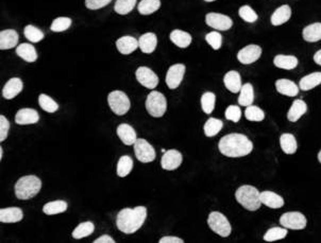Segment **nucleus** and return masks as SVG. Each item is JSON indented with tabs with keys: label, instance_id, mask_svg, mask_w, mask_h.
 Masks as SVG:
<instances>
[{
	"label": "nucleus",
	"instance_id": "1",
	"mask_svg": "<svg viewBox=\"0 0 321 243\" xmlns=\"http://www.w3.org/2000/svg\"><path fill=\"white\" fill-rule=\"evenodd\" d=\"M218 149L225 156L242 157L252 152L253 144L247 136L233 133L226 135L220 139L219 144H218Z\"/></svg>",
	"mask_w": 321,
	"mask_h": 243
},
{
	"label": "nucleus",
	"instance_id": "2",
	"mask_svg": "<svg viewBox=\"0 0 321 243\" xmlns=\"http://www.w3.org/2000/svg\"><path fill=\"white\" fill-rule=\"evenodd\" d=\"M147 218V209L144 206L121 209L116 218V225L120 232L133 234L143 226Z\"/></svg>",
	"mask_w": 321,
	"mask_h": 243
},
{
	"label": "nucleus",
	"instance_id": "3",
	"mask_svg": "<svg viewBox=\"0 0 321 243\" xmlns=\"http://www.w3.org/2000/svg\"><path fill=\"white\" fill-rule=\"evenodd\" d=\"M236 201L240 205L250 211H255L261 207V193L253 186H240L235 193Z\"/></svg>",
	"mask_w": 321,
	"mask_h": 243
},
{
	"label": "nucleus",
	"instance_id": "4",
	"mask_svg": "<svg viewBox=\"0 0 321 243\" xmlns=\"http://www.w3.org/2000/svg\"><path fill=\"white\" fill-rule=\"evenodd\" d=\"M42 182L35 175L22 176L15 184V195L19 200H29L41 191Z\"/></svg>",
	"mask_w": 321,
	"mask_h": 243
},
{
	"label": "nucleus",
	"instance_id": "5",
	"mask_svg": "<svg viewBox=\"0 0 321 243\" xmlns=\"http://www.w3.org/2000/svg\"><path fill=\"white\" fill-rule=\"evenodd\" d=\"M146 110L152 117H162L167 110L165 96L160 92H151L146 99Z\"/></svg>",
	"mask_w": 321,
	"mask_h": 243
},
{
	"label": "nucleus",
	"instance_id": "6",
	"mask_svg": "<svg viewBox=\"0 0 321 243\" xmlns=\"http://www.w3.org/2000/svg\"><path fill=\"white\" fill-rule=\"evenodd\" d=\"M208 224L214 233L221 237H228L230 236L231 232H232V228H231L229 220L221 212L218 211L211 212L208 218Z\"/></svg>",
	"mask_w": 321,
	"mask_h": 243
},
{
	"label": "nucleus",
	"instance_id": "7",
	"mask_svg": "<svg viewBox=\"0 0 321 243\" xmlns=\"http://www.w3.org/2000/svg\"><path fill=\"white\" fill-rule=\"evenodd\" d=\"M108 103L113 113L118 115V116H122V115L127 114L131 106L129 98L120 91H114L109 94Z\"/></svg>",
	"mask_w": 321,
	"mask_h": 243
},
{
	"label": "nucleus",
	"instance_id": "8",
	"mask_svg": "<svg viewBox=\"0 0 321 243\" xmlns=\"http://www.w3.org/2000/svg\"><path fill=\"white\" fill-rule=\"evenodd\" d=\"M306 218L305 215L299 211H289L281 215L280 224L292 231H301L306 227Z\"/></svg>",
	"mask_w": 321,
	"mask_h": 243
},
{
	"label": "nucleus",
	"instance_id": "9",
	"mask_svg": "<svg viewBox=\"0 0 321 243\" xmlns=\"http://www.w3.org/2000/svg\"><path fill=\"white\" fill-rule=\"evenodd\" d=\"M134 153L140 163H151L156 158V151L147 140L139 138L134 144Z\"/></svg>",
	"mask_w": 321,
	"mask_h": 243
},
{
	"label": "nucleus",
	"instance_id": "10",
	"mask_svg": "<svg viewBox=\"0 0 321 243\" xmlns=\"http://www.w3.org/2000/svg\"><path fill=\"white\" fill-rule=\"evenodd\" d=\"M205 22L209 27L219 31H227L233 25L232 19L227 15L219 14V13H209L205 16Z\"/></svg>",
	"mask_w": 321,
	"mask_h": 243
},
{
	"label": "nucleus",
	"instance_id": "11",
	"mask_svg": "<svg viewBox=\"0 0 321 243\" xmlns=\"http://www.w3.org/2000/svg\"><path fill=\"white\" fill-rule=\"evenodd\" d=\"M262 56V48L258 45H248L240 49L237 53V60L243 65H250V64L258 61Z\"/></svg>",
	"mask_w": 321,
	"mask_h": 243
},
{
	"label": "nucleus",
	"instance_id": "12",
	"mask_svg": "<svg viewBox=\"0 0 321 243\" xmlns=\"http://www.w3.org/2000/svg\"><path fill=\"white\" fill-rule=\"evenodd\" d=\"M136 80L148 89H155L159 84L158 75L148 67H139L135 71Z\"/></svg>",
	"mask_w": 321,
	"mask_h": 243
},
{
	"label": "nucleus",
	"instance_id": "13",
	"mask_svg": "<svg viewBox=\"0 0 321 243\" xmlns=\"http://www.w3.org/2000/svg\"><path fill=\"white\" fill-rule=\"evenodd\" d=\"M185 74V66L183 64H175L166 73V84L170 89H175L181 84Z\"/></svg>",
	"mask_w": 321,
	"mask_h": 243
},
{
	"label": "nucleus",
	"instance_id": "14",
	"mask_svg": "<svg viewBox=\"0 0 321 243\" xmlns=\"http://www.w3.org/2000/svg\"><path fill=\"white\" fill-rule=\"evenodd\" d=\"M182 154L177 150H168L164 153L161 159V166L164 170L172 171L180 167L182 164Z\"/></svg>",
	"mask_w": 321,
	"mask_h": 243
},
{
	"label": "nucleus",
	"instance_id": "15",
	"mask_svg": "<svg viewBox=\"0 0 321 243\" xmlns=\"http://www.w3.org/2000/svg\"><path fill=\"white\" fill-rule=\"evenodd\" d=\"M40 120V115L33 109H21L15 115V122L20 125L34 124Z\"/></svg>",
	"mask_w": 321,
	"mask_h": 243
},
{
	"label": "nucleus",
	"instance_id": "16",
	"mask_svg": "<svg viewBox=\"0 0 321 243\" xmlns=\"http://www.w3.org/2000/svg\"><path fill=\"white\" fill-rule=\"evenodd\" d=\"M224 83L228 91L233 94H237L240 92V88L242 86L241 84V78L239 72L235 70L228 71L224 76Z\"/></svg>",
	"mask_w": 321,
	"mask_h": 243
},
{
	"label": "nucleus",
	"instance_id": "17",
	"mask_svg": "<svg viewBox=\"0 0 321 243\" xmlns=\"http://www.w3.org/2000/svg\"><path fill=\"white\" fill-rule=\"evenodd\" d=\"M277 92L283 96L296 97L299 94V87L296 83L287 79H279L276 81Z\"/></svg>",
	"mask_w": 321,
	"mask_h": 243
},
{
	"label": "nucleus",
	"instance_id": "18",
	"mask_svg": "<svg viewBox=\"0 0 321 243\" xmlns=\"http://www.w3.org/2000/svg\"><path fill=\"white\" fill-rule=\"evenodd\" d=\"M261 202L265 206L278 209L284 206V199L273 191H263L261 193Z\"/></svg>",
	"mask_w": 321,
	"mask_h": 243
},
{
	"label": "nucleus",
	"instance_id": "19",
	"mask_svg": "<svg viewBox=\"0 0 321 243\" xmlns=\"http://www.w3.org/2000/svg\"><path fill=\"white\" fill-rule=\"evenodd\" d=\"M23 212L19 207H8L0 209V222L3 223H16L21 221Z\"/></svg>",
	"mask_w": 321,
	"mask_h": 243
},
{
	"label": "nucleus",
	"instance_id": "20",
	"mask_svg": "<svg viewBox=\"0 0 321 243\" xmlns=\"http://www.w3.org/2000/svg\"><path fill=\"white\" fill-rule=\"evenodd\" d=\"M22 87L23 83L19 78H12L6 83L3 89V96L5 99L11 100L22 91Z\"/></svg>",
	"mask_w": 321,
	"mask_h": 243
},
{
	"label": "nucleus",
	"instance_id": "21",
	"mask_svg": "<svg viewBox=\"0 0 321 243\" xmlns=\"http://www.w3.org/2000/svg\"><path fill=\"white\" fill-rule=\"evenodd\" d=\"M18 43V33L13 30L8 29L0 32V49L9 50L14 48Z\"/></svg>",
	"mask_w": 321,
	"mask_h": 243
},
{
	"label": "nucleus",
	"instance_id": "22",
	"mask_svg": "<svg viewBox=\"0 0 321 243\" xmlns=\"http://www.w3.org/2000/svg\"><path fill=\"white\" fill-rule=\"evenodd\" d=\"M116 47L121 55H131L137 49L138 41L133 36H122L117 40Z\"/></svg>",
	"mask_w": 321,
	"mask_h": 243
},
{
	"label": "nucleus",
	"instance_id": "23",
	"mask_svg": "<svg viewBox=\"0 0 321 243\" xmlns=\"http://www.w3.org/2000/svg\"><path fill=\"white\" fill-rule=\"evenodd\" d=\"M158 45V37L155 33H145L139 37L138 47L144 53H152Z\"/></svg>",
	"mask_w": 321,
	"mask_h": 243
},
{
	"label": "nucleus",
	"instance_id": "24",
	"mask_svg": "<svg viewBox=\"0 0 321 243\" xmlns=\"http://www.w3.org/2000/svg\"><path fill=\"white\" fill-rule=\"evenodd\" d=\"M117 135L126 146H132L135 144V142L137 140L136 132L134 131L133 127L129 124H126V123L118 125Z\"/></svg>",
	"mask_w": 321,
	"mask_h": 243
},
{
	"label": "nucleus",
	"instance_id": "25",
	"mask_svg": "<svg viewBox=\"0 0 321 243\" xmlns=\"http://www.w3.org/2000/svg\"><path fill=\"white\" fill-rule=\"evenodd\" d=\"M307 111V105L301 99L294 100L287 113V119L290 122L298 121Z\"/></svg>",
	"mask_w": 321,
	"mask_h": 243
},
{
	"label": "nucleus",
	"instance_id": "26",
	"mask_svg": "<svg viewBox=\"0 0 321 243\" xmlns=\"http://www.w3.org/2000/svg\"><path fill=\"white\" fill-rule=\"evenodd\" d=\"M291 16V9L289 6L287 5H283L279 7L274 13L270 17V21L274 25L278 27V25L283 24L285 22H287L290 19Z\"/></svg>",
	"mask_w": 321,
	"mask_h": 243
},
{
	"label": "nucleus",
	"instance_id": "27",
	"mask_svg": "<svg viewBox=\"0 0 321 243\" xmlns=\"http://www.w3.org/2000/svg\"><path fill=\"white\" fill-rule=\"evenodd\" d=\"M274 64L280 69L291 70L298 66V59L293 56L278 55L274 59Z\"/></svg>",
	"mask_w": 321,
	"mask_h": 243
},
{
	"label": "nucleus",
	"instance_id": "28",
	"mask_svg": "<svg viewBox=\"0 0 321 243\" xmlns=\"http://www.w3.org/2000/svg\"><path fill=\"white\" fill-rule=\"evenodd\" d=\"M302 36L307 43H316L321 41V22L306 25L302 31Z\"/></svg>",
	"mask_w": 321,
	"mask_h": 243
},
{
	"label": "nucleus",
	"instance_id": "29",
	"mask_svg": "<svg viewBox=\"0 0 321 243\" xmlns=\"http://www.w3.org/2000/svg\"><path fill=\"white\" fill-rule=\"evenodd\" d=\"M280 146L285 154H293L298 149L296 137L289 133H284L280 136Z\"/></svg>",
	"mask_w": 321,
	"mask_h": 243
},
{
	"label": "nucleus",
	"instance_id": "30",
	"mask_svg": "<svg viewBox=\"0 0 321 243\" xmlns=\"http://www.w3.org/2000/svg\"><path fill=\"white\" fill-rule=\"evenodd\" d=\"M321 84V72H313L307 74L300 80L299 82V88L303 92L311 91V89L317 87Z\"/></svg>",
	"mask_w": 321,
	"mask_h": 243
},
{
	"label": "nucleus",
	"instance_id": "31",
	"mask_svg": "<svg viewBox=\"0 0 321 243\" xmlns=\"http://www.w3.org/2000/svg\"><path fill=\"white\" fill-rule=\"evenodd\" d=\"M16 55L23 61L33 63L37 60V53L34 46L31 44H21L16 48Z\"/></svg>",
	"mask_w": 321,
	"mask_h": 243
},
{
	"label": "nucleus",
	"instance_id": "32",
	"mask_svg": "<svg viewBox=\"0 0 321 243\" xmlns=\"http://www.w3.org/2000/svg\"><path fill=\"white\" fill-rule=\"evenodd\" d=\"M254 101V91L253 86L250 83L243 84L240 88L239 97H238V103L241 106H249L252 105Z\"/></svg>",
	"mask_w": 321,
	"mask_h": 243
},
{
	"label": "nucleus",
	"instance_id": "33",
	"mask_svg": "<svg viewBox=\"0 0 321 243\" xmlns=\"http://www.w3.org/2000/svg\"><path fill=\"white\" fill-rule=\"evenodd\" d=\"M170 41L179 48H187L191 43V35L182 30H174L170 33Z\"/></svg>",
	"mask_w": 321,
	"mask_h": 243
},
{
	"label": "nucleus",
	"instance_id": "34",
	"mask_svg": "<svg viewBox=\"0 0 321 243\" xmlns=\"http://www.w3.org/2000/svg\"><path fill=\"white\" fill-rule=\"evenodd\" d=\"M161 7V0H142L138 4L137 10L139 14L150 15L152 13L157 12Z\"/></svg>",
	"mask_w": 321,
	"mask_h": 243
},
{
	"label": "nucleus",
	"instance_id": "35",
	"mask_svg": "<svg viewBox=\"0 0 321 243\" xmlns=\"http://www.w3.org/2000/svg\"><path fill=\"white\" fill-rule=\"evenodd\" d=\"M224 126V122L219 119L216 118H210L208 119V121L204 123V134L205 136L208 137H214L216 136L218 133H219Z\"/></svg>",
	"mask_w": 321,
	"mask_h": 243
},
{
	"label": "nucleus",
	"instance_id": "36",
	"mask_svg": "<svg viewBox=\"0 0 321 243\" xmlns=\"http://www.w3.org/2000/svg\"><path fill=\"white\" fill-rule=\"evenodd\" d=\"M66 209H67V203L65 201L49 202L45 204L43 207V211L48 215L62 213L64 211H66Z\"/></svg>",
	"mask_w": 321,
	"mask_h": 243
},
{
	"label": "nucleus",
	"instance_id": "37",
	"mask_svg": "<svg viewBox=\"0 0 321 243\" xmlns=\"http://www.w3.org/2000/svg\"><path fill=\"white\" fill-rule=\"evenodd\" d=\"M94 231H95V225L92 222H89V221L83 222L73 229L72 237L75 239H82L89 235H92Z\"/></svg>",
	"mask_w": 321,
	"mask_h": 243
},
{
	"label": "nucleus",
	"instance_id": "38",
	"mask_svg": "<svg viewBox=\"0 0 321 243\" xmlns=\"http://www.w3.org/2000/svg\"><path fill=\"white\" fill-rule=\"evenodd\" d=\"M287 236V228L285 227H271L264 235L263 239L267 242H274L284 239Z\"/></svg>",
	"mask_w": 321,
	"mask_h": 243
},
{
	"label": "nucleus",
	"instance_id": "39",
	"mask_svg": "<svg viewBox=\"0 0 321 243\" xmlns=\"http://www.w3.org/2000/svg\"><path fill=\"white\" fill-rule=\"evenodd\" d=\"M133 168V160L130 156L124 155L119 158L117 164V175L120 177H126L128 174H130Z\"/></svg>",
	"mask_w": 321,
	"mask_h": 243
},
{
	"label": "nucleus",
	"instance_id": "40",
	"mask_svg": "<svg viewBox=\"0 0 321 243\" xmlns=\"http://www.w3.org/2000/svg\"><path fill=\"white\" fill-rule=\"evenodd\" d=\"M23 34H24V37L27 38V40L31 43L41 42L45 36L43 31H41L38 28L34 27V25H32V24L26 25L24 29H23Z\"/></svg>",
	"mask_w": 321,
	"mask_h": 243
},
{
	"label": "nucleus",
	"instance_id": "41",
	"mask_svg": "<svg viewBox=\"0 0 321 243\" xmlns=\"http://www.w3.org/2000/svg\"><path fill=\"white\" fill-rule=\"evenodd\" d=\"M38 104H40V106L47 113L53 114L59 110V104L53 98L45 94H42L38 97Z\"/></svg>",
	"mask_w": 321,
	"mask_h": 243
},
{
	"label": "nucleus",
	"instance_id": "42",
	"mask_svg": "<svg viewBox=\"0 0 321 243\" xmlns=\"http://www.w3.org/2000/svg\"><path fill=\"white\" fill-rule=\"evenodd\" d=\"M135 5L136 0H117V2L115 3L114 10L117 14L126 15L129 14V13L134 9Z\"/></svg>",
	"mask_w": 321,
	"mask_h": 243
},
{
	"label": "nucleus",
	"instance_id": "43",
	"mask_svg": "<svg viewBox=\"0 0 321 243\" xmlns=\"http://www.w3.org/2000/svg\"><path fill=\"white\" fill-rule=\"evenodd\" d=\"M215 102H216V96L215 94L211 93V92H207L204 93L201 97V106H202V111L210 115L214 109H215Z\"/></svg>",
	"mask_w": 321,
	"mask_h": 243
},
{
	"label": "nucleus",
	"instance_id": "44",
	"mask_svg": "<svg viewBox=\"0 0 321 243\" xmlns=\"http://www.w3.org/2000/svg\"><path fill=\"white\" fill-rule=\"evenodd\" d=\"M245 116H246L247 120H249V121L260 122V121L264 120L265 113L259 106L249 105V106H247V109L245 111Z\"/></svg>",
	"mask_w": 321,
	"mask_h": 243
},
{
	"label": "nucleus",
	"instance_id": "45",
	"mask_svg": "<svg viewBox=\"0 0 321 243\" xmlns=\"http://www.w3.org/2000/svg\"><path fill=\"white\" fill-rule=\"evenodd\" d=\"M71 19L68 17H58L57 19H55L50 25L51 31L54 32H63L66 31L67 29H69V27L71 25Z\"/></svg>",
	"mask_w": 321,
	"mask_h": 243
},
{
	"label": "nucleus",
	"instance_id": "46",
	"mask_svg": "<svg viewBox=\"0 0 321 243\" xmlns=\"http://www.w3.org/2000/svg\"><path fill=\"white\" fill-rule=\"evenodd\" d=\"M238 14L242 20H245L246 22H249V23L255 22L259 18L258 14H256V12L250 6L240 7V9L238 11Z\"/></svg>",
	"mask_w": 321,
	"mask_h": 243
},
{
	"label": "nucleus",
	"instance_id": "47",
	"mask_svg": "<svg viewBox=\"0 0 321 243\" xmlns=\"http://www.w3.org/2000/svg\"><path fill=\"white\" fill-rule=\"evenodd\" d=\"M205 41L214 50H218L221 48L223 36L219 32H210L205 35Z\"/></svg>",
	"mask_w": 321,
	"mask_h": 243
},
{
	"label": "nucleus",
	"instance_id": "48",
	"mask_svg": "<svg viewBox=\"0 0 321 243\" xmlns=\"http://www.w3.org/2000/svg\"><path fill=\"white\" fill-rule=\"evenodd\" d=\"M225 116L228 120L233 121V122H238L241 117V111L239 106L236 105H230L227 107Z\"/></svg>",
	"mask_w": 321,
	"mask_h": 243
},
{
	"label": "nucleus",
	"instance_id": "49",
	"mask_svg": "<svg viewBox=\"0 0 321 243\" xmlns=\"http://www.w3.org/2000/svg\"><path fill=\"white\" fill-rule=\"evenodd\" d=\"M9 130H10V122L4 116V115H2V116H0V142L6 140L9 134Z\"/></svg>",
	"mask_w": 321,
	"mask_h": 243
},
{
	"label": "nucleus",
	"instance_id": "50",
	"mask_svg": "<svg viewBox=\"0 0 321 243\" xmlns=\"http://www.w3.org/2000/svg\"><path fill=\"white\" fill-rule=\"evenodd\" d=\"M112 0H85V6L89 10H99L108 6Z\"/></svg>",
	"mask_w": 321,
	"mask_h": 243
},
{
	"label": "nucleus",
	"instance_id": "51",
	"mask_svg": "<svg viewBox=\"0 0 321 243\" xmlns=\"http://www.w3.org/2000/svg\"><path fill=\"white\" fill-rule=\"evenodd\" d=\"M184 241L182 239H180L178 237H171V236H168V237H163L161 240H160V243H183Z\"/></svg>",
	"mask_w": 321,
	"mask_h": 243
},
{
	"label": "nucleus",
	"instance_id": "52",
	"mask_svg": "<svg viewBox=\"0 0 321 243\" xmlns=\"http://www.w3.org/2000/svg\"><path fill=\"white\" fill-rule=\"evenodd\" d=\"M94 243H115V240L109 235H104L94 241Z\"/></svg>",
	"mask_w": 321,
	"mask_h": 243
},
{
	"label": "nucleus",
	"instance_id": "53",
	"mask_svg": "<svg viewBox=\"0 0 321 243\" xmlns=\"http://www.w3.org/2000/svg\"><path fill=\"white\" fill-rule=\"evenodd\" d=\"M314 62L317 64V65L321 66V49L318 50L317 52L314 55V58H313Z\"/></svg>",
	"mask_w": 321,
	"mask_h": 243
},
{
	"label": "nucleus",
	"instance_id": "54",
	"mask_svg": "<svg viewBox=\"0 0 321 243\" xmlns=\"http://www.w3.org/2000/svg\"><path fill=\"white\" fill-rule=\"evenodd\" d=\"M3 155H4V150L3 148H0V159H3Z\"/></svg>",
	"mask_w": 321,
	"mask_h": 243
},
{
	"label": "nucleus",
	"instance_id": "55",
	"mask_svg": "<svg viewBox=\"0 0 321 243\" xmlns=\"http://www.w3.org/2000/svg\"><path fill=\"white\" fill-rule=\"evenodd\" d=\"M318 160H319V163H321V150H320V152L318 153Z\"/></svg>",
	"mask_w": 321,
	"mask_h": 243
},
{
	"label": "nucleus",
	"instance_id": "56",
	"mask_svg": "<svg viewBox=\"0 0 321 243\" xmlns=\"http://www.w3.org/2000/svg\"><path fill=\"white\" fill-rule=\"evenodd\" d=\"M204 2H207V3H213V2H215V0H204Z\"/></svg>",
	"mask_w": 321,
	"mask_h": 243
}]
</instances>
